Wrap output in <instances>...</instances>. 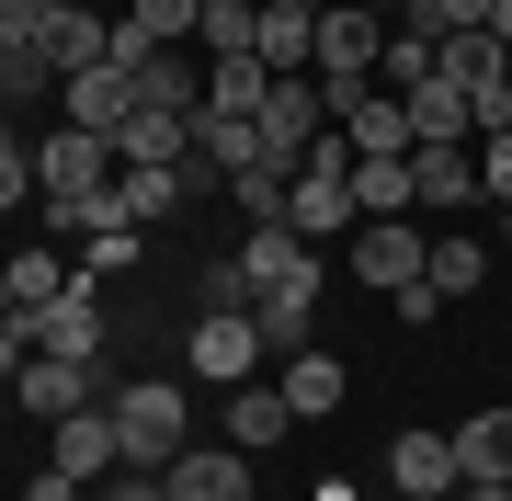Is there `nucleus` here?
<instances>
[{
    "mask_svg": "<svg viewBox=\"0 0 512 501\" xmlns=\"http://www.w3.org/2000/svg\"><path fill=\"white\" fill-rule=\"evenodd\" d=\"M35 205H46L57 240H92L103 217H126V205H114V137L46 126V137H35Z\"/></svg>",
    "mask_w": 512,
    "mask_h": 501,
    "instance_id": "obj_1",
    "label": "nucleus"
},
{
    "mask_svg": "<svg viewBox=\"0 0 512 501\" xmlns=\"http://www.w3.org/2000/svg\"><path fill=\"white\" fill-rule=\"evenodd\" d=\"M114 445H126V467H171L194 445V399L183 376H137V388H114Z\"/></svg>",
    "mask_w": 512,
    "mask_h": 501,
    "instance_id": "obj_2",
    "label": "nucleus"
},
{
    "mask_svg": "<svg viewBox=\"0 0 512 501\" xmlns=\"http://www.w3.org/2000/svg\"><path fill=\"white\" fill-rule=\"evenodd\" d=\"M251 137H262V160H274V171H308V149L330 137L319 80H274V92H262V114H251Z\"/></svg>",
    "mask_w": 512,
    "mask_h": 501,
    "instance_id": "obj_3",
    "label": "nucleus"
},
{
    "mask_svg": "<svg viewBox=\"0 0 512 501\" xmlns=\"http://www.w3.org/2000/svg\"><path fill=\"white\" fill-rule=\"evenodd\" d=\"M239 274H251V297H319V240H296L285 217H262L251 240H239Z\"/></svg>",
    "mask_w": 512,
    "mask_h": 501,
    "instance_id": "obj_4",
    "label": "nucleus"
},
{
    "mask_svg": "<svg viewBox=\"0 0 512 501\" xmlns=\"http://www.w3.org/2000/svg\"><path fill=\"white\" fill-rule=\"evenodd\" d=\"M12 399L35 410V422H69V410H92V399H114V388H103V365H92V353H23Z\"/></svg>",
    "mask_w": 512,
    "mask_h": 501,
    "instance_id": "obj_5",
    "label": "nucleus"
},
{
    "mask_svg": "<svg viewBox=\"0 0 512 501\" xmlns=\"http://www.w3.org/2000/svg\"><path fill=\"white\" fill-rule=\"evenodd\" d=\"M183 365H194V376H217V388H251V365H262L251 308H205V319H194V342H183Z\"/></svg>",
    "mask_w": 512,
    "mask_h": 501,
    "instance_id": "obj_6",
    "label": "nucleus"
},
{
    "mask_svg": "<svg viewBox=\"0 0 512 501\" xmlns=\"http://www.w3.org/2000/svg\"><path fill=\"white\" fill-rule=\"evenodd\" d=\"M421 251H433V240H421L410 217H365V228H353V274H365L376 297H399V285H421Z\"/></svg>",
    "mask_w": 512,
    "mask_h": 501,
    "instance_id": "obj_7",
    "label": "nucleus"
},
{
    "mask_svg": "<svg viewBox=\"0 0 512 501\" xmlns=\"http://www.w3.org/2000/svg\"><path fill=\"white\" fill-rule=\"evenodd\" d=\"M57 479H80V490H92V479H114V467H126V445H114V399H92V410H69V422H57Z\"/></svg>",
    "mask_w": 512,
    "mask_h": 501,
    "instance_id": "obj_8",
    "label": "nucleus"
},
{
    "mask_svg": "<svg viewBox=\"0 0 512 501\" xmlns=\"http://www.w3.org/2000/svg\"><path fill=\"white\" fill-rule=\"evenodd\" d=\"M103 331H114V319H103V285L69 274V285H57V308L35 319V353H92V365H103Z\"/></svg>",
    "mask_w": 512,
    "mask_h": 501,
    "instance_id": "obj_9",
    "label": "nucleus"
},
{
    "mask_svg": "<svg viewBox=\"0 0 512 501\" xmlns=\"http://www.w3.org/2000/svg\"><path fill=\"white\" fill-rule=\"evenodd\" d=\"M171 160H194V114L137 103L126 126H114V171H171Z\"/></svg>",
    "mask_w": 512,
    "mask_h": 501,
    "instance_id": "obj_10",
    "label": "nucleus"
},
{
    "mask_svg": "<svg viewBox=\"0 0 512 501\" xmlns=\"http://www.w3.org/2000/svg\"><path fill=\"white\" fill-rule=\"evenodd\" d=\"M160 479H171V501H251V456L239 445H183Z\"/></svg>",
    "mask_w": 512,
    "mask_h": 501,
    "instance_id": "obj_11",
    "label": "nucleus"
},
{
    "mask_svg": "<svg viewBox=\"0 0 512 501\" xmlns=\"http://www.w3.org/2000/svg\"><path fill=\"white\" fill-rule=\"evenodd\" d=\"M57 92H69L57 126H92V137H114V126L137 114V80H126V69H80V80H57Z\"/></svg>",
    "mask_w": 512,
    "mask_h": 501,
    "instance_id": "obj_12",
    "label": "nucleus"
},
{
    "mask_svg": "<svg viewBox=\"0 0 512 501\" xmlns=\"http://www.w3.org/2000/svg\"><path fill=\"white\" fill-rule=\"evenodd\" d=\"M410 103V149H467V137H478V114H467V92H456V80H421V92H399Z\"/></svg>",
    "mask_w": 512,
    "mask_h": 501,
    "instance_id": "obj_13",
    "label": "nucleus"
},
{
    "mask_svg": "<svg viewBox=\"0 0 512 501\" xmlns=\"http://www.w3.org/2000/svg\"><path fill=\"white\" fill-rule=\"evenodd\" d=\"M387 479L410 501H444L456 490V433H399V445H387Z\"/></svg>",
    "mask_w": 512,
    "mask_h": 501,
    "instance_id": "obj_14",
    "label": "nucleus"
},
{
    "mask_svg": "<svg viewBox=\"0 0 512 501\" xmlns=\"http://www.w3.org/2000/svg\"><path fill=\"white\" fill-rule=\"evenodd\" d=\"M421 285H433L444 308H456V297H478V285H490V240H467V228H444V240L421 251Z\"/></svg>",
    "mask_w": 512,
    "mask_h": 501,
    "instance_id": "obj_15",
    "label": "nucleus"
},
{
    "mask_svg": "<svg viewBox=\"0 0 512 501\" xmlns=\"http://www.w3.org/2000/svg\"><path fill=\"white\" fill-rule=\"evenodd\" d=\"M342 149H353V160H399V149H410V103H399V92H365V103L342 114Z\"/></svg>",
    "mask_w": 512,
    "mask_h": 501,
    "instance_id": "obj_16",
    "label": "nucleus"
},
{
    "mask_svg": "<svg viewBox=\"0 0 512 501\" xmlns=\"http://www.w3.org/2000/svg\"><path fill=\"white\" fill-rule=\"evenodd\" d=\"M342 388H353V376H342V353H330V342L285 353V399H296V422H319V410H342Z\"/></svg>",
    "mask_w": 512,
    "mask_h": 501,
    "instance_id": "obj_17",
    "label": "nucleus"
},
{
    "mask_svg": "<svg viewBox=\"0 0 512 501\" xmlns=\"http://www.w3.org/2000/svg\"><path fill=\"white\" fill-rule=\"evenodd\" d=\"M228 433H239V456L285 445V433H296V399L285 388H228Z\"/></svg>",
    "mask_w": 512,
    "mask_h": 501,
    "instance_id": "obj_18",
    "label": "nucleus"
},
{
    "mask_svg": "<svg viewBox=\"0 0 512 501\" xmlns=\"http://www.w3.org/2000/svg\"><path fill=\"white\" fill-rule=\"evenodd\" d=\"M262 69H274V80H308L319 69V12H262Z\"/></svg>",
    "mask_w": 512,
    "mask_h": 501,
    "instance_id": "obj_19",
    "label": "nucleus"
},
{
    "mask_svg": "<svg viewBox=\"0 0 512 501\" xmlns=\"http://www.w3.org/2000/svg\"><path fill=\"white\" fill-rule=\"evenodd\" d=\"M421 183H410V149L399 160H353V217H410Z\"/></svg>",
    "mask_w": 512,
    "mask_h": 501,
    "instance_id": "obj_20",
    "label": "nucleus"
},
{
    "mask_svg": "<svg viewBox=\"0 0 512 501\" xmlns=\"http://www.w3.org/2000/svg\"><path fill=\"white\" fill-rule=\"evenodd\" d=\"M456 479H512V410L456 422Z\"/></svg>",
    "mask_w": 512,
    "mask_h": 501,
    "instance_id": "obj_21",
    "label": "nucleus"
},
{
    "mask_svg": "<svg viewBox=\"0 0 512 501\" xmlns=\"http://www.w3.org/2000/svg\"><path fill=\"white\" fill-rule=\"evenodd\" d=\"M262 92H274L262 57H205V114H262Z\"/></svg>",
    "mask_w": 512,
    "mask_h": 501,
    "instance_id": "obj_22",
    "label": "nucleus"
},
{
    "mask_svg": "<svg viewBox=\"0 0 512 501\" xmlns=\"http://www.w3.org/2000/svg\"><path fill=\"white\" fill-rule=\"evenodd\" d=\"M194 46H205V57H262V0H205Z\"/></svg>",
    "mask_w": 512,
    "mask_h": 501,
    "instance_id": "obj_23",
    "label": "nucleus"
},
{
    "mask_svg": "<svg viewBox=\"0 0 512 501\" xmlns=\"http://www.w3.org/2000/svg\"><path fill=\"white\" fill-rule=\"evenodd\" d=\"M410 183H421V205H467L478 194V149H410Z\"/></svg>",
    "mask_w": 512,
    "mask_h": 501,
    "instance_id": "obj_24",
    "label": "nucleus"
},
{
    "mask_svg": "<svg viewBox=\"0 0 512 501\" xmlns=\"http://www.w3.org/2000/svg\"><path fill=\"white\" fill-rule=\"evenodd\" d=\"M444 80L456 92H490V80H512V46L501 35H444Z\"/></svg>",
    "mask_w": 512,
    "mask_h": 501,
    "instance_id": "obj_25",
    "label": "nucleus"
},
{
    "mask_svg": "<svg viewBox=\"0 0 512 501\" xmlns=\"http://www.w3.org/2000/svg\"><path fill=\"white\" fill-rule=\"evenodd\" d=\"M114 205H126L137 228H160L171 205H183V160H171V171H114Z\"/></svg>",
    "mask_w": 512,
    "mask_h": 501,
    "instance_id": "obj_26",
    "label": "nucleus"
},
{
    "mask_svg": "<svg viewBox=\"0 0 512 501\" xmlns=\"http://www.w3.org/2000/svg\"><path fill=\"white\" fill-rule=\"evenodd\" d=\"M80 69H114V23L57 12V80H80Z\"/></svg>",
    "mask_w": 512,
    "mask_h": 501,
    "instance_id": "obj_27",
    "label": "nucleus"
},
{
    "mask_svg": "<svg viewBox=\"0 0 512 501\" xmlns=\"http://www.w3.org/2000/svg\"><path fill=\"white\" fill-rule=\"evenodd\" d=\"M137 240H148V228H137V217H103V228H92V240H80L69 262H80V274H92V285H103V274H126V262H137Z\"/></svg>",
    "mask_w": 512,
    "mask_h": 501,
    "instance_id": "obj_28",
    "label": "nucleus"
},
{
    "mask_svg": "<svg viewBox=\"0 0 512 501\" xmlns=\"http://www.w3.org/2000/svg\"><path fill=\"white\" fill-rule=\"evenodd\" d=\"M285 183H296V171H239V183H228V194H239V217H251V228H262V217H285Z\"/></svg>",
    "mask_w": 512,
    "mask_h": 501,
    "instance_id": "obj_29",
    "label": "nucleus"
},
{
    "mask_svg": "<svg viewBox=\"0 0 512 501\" xmlns=\"http://www.w3.org/2000/svg\"><path fill=\"white\" fill-rule=\"evenodd\" d=\"M410 23H433V35H490V0H421Z\"/></svg>",
    "mask_w": 512,
    "mask_h": 501,
    "instance_id": "obj_30",
    "label": "nucleus"
},
{
    "mask_svg": "<svg viewBox=\"0 0 512 501\" xmlns=\"http://www.w3.org/2000/svg\"><path fill=\"white\" fill-rule=\"evenodd\" d=\"M12 205H35V149L0 137V217H12Z\"/></svg>",
    "mask_w": 512,
    "mask_h": 501,
    "instance_id": "obj_31",
    "label": "nucleus"
},
{
    "mask_svg": "<svg viewBox=\"0 0 512 501\" xmlns=\"http://www.w3.org/2000/svg\"><path fill=\"white\" fill-rule=\"evenodd\" d=\"M92 501H171L160 467H114V479H92Z\"/></svg>",
    "mask_w": 512,
    "mask_h": 501,
    "instance_id": "obj_32",
    "label": "nucleus"
},
{
    "mask_svg": "<svg viewBox=\"0 0 512 501\" xmlns=\"http://www.w3.org/2000/svg\"><path fill=\"white\" fill-rule=\"evenodd\" d=\"M478 194H501V205H512V126H501V137H478Z\"/></svg>",
    "mask_w": 512,
    "mask_h": 501,
    "instance_id": "obj_33",
    "label": "nucleus"
},
{
    "mask_svg": "<svg viewBox=\"0 0 512 501\" xmlns=\"http://www.w3.org/2000/svg\"><path fill=\"white\" fill-rule=\"evenodd\" d=\"M23 353H35V342H23L12 319H0V388H12V376H23Z\"/></svg>",
    "mask_w": 512,
    "mask_h": 501,
    "instance_id": "obj_34",
    "label": "nucleus"
},
{
    "mask_svg": "<svg viewBox=\"0 0 512 501\" xmlns=\"http://www.w3.org/2000/svg\"><path fill=\"white\" fill-rule=\"evenodd\" d=\"M23 501H92V490H80V479H57V467H46V479L23 490Z\"/></svg>",
    "mask_w": 512,
    "mask_h": 501,
    "instance_id": "obj_35",
    "label": "nucleus"
},
{
    "mask_svg": "<svg viewBox=\"0 0 512 501\" xmlns=\"http://www.w3.org/2000/svg\"><path fill=\"white\" fill-rule=\"evenodd\" d=\"M490 35H501V46H512V0H490Z\"/></svg>",
    "mask_w": 512,
    "mask_h": 501,
    "instance_id": "obj_36",
    "label": "nucleus"
},
{
    "mask_svg": "<svg viewBox=\"0 0 512 501\" xmlns=\"http://www.w3.org/2000/svg\"><path fill=\"white\" fill-rule=\"evenodd\" d=\"M365 12H387V23H399V12H421V0H365Z\"/></svg>",
    "mask_w": 512,
    "mask_h": 501,
    "instance_id": "obj_37",
    "label": "nucleus"
},
{
    "mask_svg": "<svg viewBox=\"0 0 512 501\" xmlns=\"http://www.w3.org/2000/svg\"><path fill=\"white\" fill-rule=\"evenodd\" d=\"M0 319H12V285H0Z\"/></svg>",
    "mask_w": 512,
    "mask_h": 501,
    "instance_id": "obj_38",
    "label": "nucleus"
},
{
    "mask_svg": "<svg viewBox=\"0 0 512 501\" xmlns=\"http://www.w3.org/2000/svg\"><path fill=\"white\" fill-rule=\"evenodd\" d=\"M501 217H512V205H501Z\"/></svg>",
    "mask_w": 512,
    "mask_h": 501,
    "instance_id": "obj_39",
    "label": "nucleus"
},
{
    "mask_svg": "<svg viewBox=\"0 0 512 501\" xmlns=\"http://www.w3.org/2000/svg\"><path fill=\"white\" fill-rule=\"evenodd\" d=\"M0 137H12V126H0Z\"/></svg>",
    "mask_w": 512,
    "mask_h": 501,
    "instance_id": "obj_40",
    "label": "nucleus"
}]
</instances>
